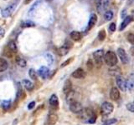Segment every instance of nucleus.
Returning a JSON list of instances; mask_svg holds the SVG:
<instances>
[{
	"mask_svg": "<svg viewBox=\"0 0 134 125\" xmlns=\"http://www.w3.org/2000/svg\"><path fill=\"white\" fill-rule=\"evenodd\" d=\"M86 67L88 68V70H92L93 68V62L92 61V59H89L86 62Z\"/></svg>",
	"mask_w": 134,
	"mask_h": 125,
	"instance_id": "nucleus-36",
	"label": "nucleus"
},
{
	"mask_svg": "<svg viewBox=\"0 0 134 125\" xmlns=\"http://www.w3.org/2000/svg\"><path fill=\"white\" fill-rule=\"evenodd\" d=\"M113 15H114V13H113V12H112V11H111V10L106 11V13H105V14H104L105 20H106V21L112 20V18H113Z\"/></svg>",
	"mask_w": 134,
	"mask_h": 125,
	"instance_id": "nucleus-27",
	"label": "nucleus"
},
{
	"mask_svg": "<svg viewBox=\"0 0 134 125\" xmlns=\"http://www.w3.org/2000/svg\"><path fill=\"white\" fill-rule=\"evenodd\" d=\"M12 106L11 100H2L1 101V107L4 111H8Z\"/></svg>",
	"mask_w": 134,
	"mask_h": 125,
	"instance_id": "nucleus-20",
	"label": "nucleus"
},
{
	"mask_svg": "<svg viewBox=\"0 0 134 125\" xmlns=\"http://www.w3.org/2000/svg\"><path fill=\"white\" fill-rule=\"evenodd\" d=\"M117 54H118V57L120 59L121 62H122L123 64H128L129 62V58L128 54L126 53V51L122 48H119L117 49Z\"/></svg>",
	"mask_w": 134,
	"mask_h": 125,
	"instance_id": "nucleus-7",
	"label": "nucleus"
},
{
	"mask_svg": "<svg viewBox=\"0 0 134 125\" xmlns=\"http://www.w3.org/2000/svg\"><path fill=\"white\" fill-rule=\"evenodd\" d=\"M109 73L110 74H112V75H114L116 77V76L121 75V69L119 68H114L109 69Z\"/></svg>",
	"mask_w": 134,
	"mask_h": 125,
	"instance_id": "nucleus-26",
	"label": "nucleus"
},
{
	"mask_svg": "<svg viewBox=\"0 0 134 125\" xmlns=\"http://www.w3.org/2000/svg\"><path fill=\"white\" fill-rule=\"evenodd\" d=\"M58 115L54 113H51L48 115L47 117V121H46V125H54L58 121Z\"/></svg>",
	"mask_w": 134,
	"mask_h": 125,
	"instance_id": "nucleus-9",
	"label": "nucleus"
},
{
	"mask_svg": "<svg viewBox=\"0 0 134 125\" xmlns=\"http://www.w3.org/2000/svg\"><path fill=\"white\" fill-rule=\"evenodd\" d=\"M131 53H132V54L133 56H134V47H132L131 49Z\"/></svg>",
	"mask_w": 134,
	"mask_h": 125,
	"instance_id": "nucleus-44",
	"label": "nucleus"
},
{
	"mask_svg": "<svg viewBox=\"0 0 134 125\" xmlns=\"http://www.w3.org/2000/svg\"><path fill=\"white\" fill-rule=\"evenodd\" d=\"M69 50L70 49H68L64 46H62L60 48V49H58V50H57V54H58L60 56H64V55H66L69 53Z\"/></svg>",
	"mask_w": 134,
	"mask_h": 125,
	"instance_id": "nucleus-22",
	"label": "nucleus"
},
{
	"mask_svg": "<svg viewBox=\"0 0 134 125\" xmlns=\"http://www.w3.org/2000/svg\"><path fill=\"white\" fill-rule=\"evenodd\" d=\"M63 46H64L66 48H67V49H70L71 48L73 47V44L70 42V40H66V43H64V44Z\"/></svg>",
	"mask_w": 134,
	"mask_h": 125,
	"instance_id": "nucleus-35",
	"label": "nucleus"
},
{
	"mask_svg": "<svg viewBox=\"0 0 134 125\" xmlns=\"http://www.w3.org/2000/svg\"><path fill=\"white\" fill-rule=\"evenodd\" d=\"M43 109H44V105L42 104V105H40V107H38V108H37V109L35 110L34 113V114H38V113H39V112L40 111V110Z\"/></svg>",
	"mask_w": 134,
	"mask_h": 125,
	"instance_id": "nucleus-41",
	"label": "nucleus"
},
{
	"mask_svg": "<svg viewBox=\"0 0 134 125\" xmlns=\"http://www.w3.org/2000/svg\"><path fill=\"white\" fill-rule=\"evenodd\" d=\"M116 83L118 88L122 91V92H126L128 89V86H126V79H125L122 75L116 76Z\"/></svg>",
	"mask_w": 134,
	"mask_h": 125,
	"instance_id": "nucleus-6",
	"label": "nucleus"
},
{
	"mask_svg": "<svg viewBox=\"0 0 134 125\" xmlns=\"http://www.w3.org/2000/svg\"><path fill=\"white\" fill-rule=\"evenodd\" d=\"M39 4H40V1H37L36 3H35L34 4V6L32 7V8H30V13H32V11H34V9L36 8L37 7H38V5H39Z\"/></svg>",
	"mask_w": 134,
	"mask_h": 125,
	"instance_id": "nucleus-39",
	"label": "nucleus"
},
{
	"mask_svg": "<svg viewBox=\"0 0 134 125\" xmlns=\"http://www.w3.org/2000/svg\"><path fill=\"white\" fill-rule=\"evenodd\" d=\"M34 26L35 23L30 20L24 21V22L21 23V28H31V27H34Z\"/></svg>",
	"mask_w": 134,
	"mask_h": 125,
	"instance_id": "nucleus-23",
	"label": "nucleus"
},
{
	"mask_svg": "<svg viewBox=\"0 0 134 125\" xmlns=\"http://www.w3.org/2000/svg\"><path fill=\"white\" fill-rule=\"evenodd\" d=\"M46 1H48V2H51V1H53V0H46Z\"/></svg>",
	"mask_w": 134,
	"mask_h": 125,
	"instance_id": "nucleus-46",
	"label": "nucleus"
},
{
	"mask_svg": "<svg viewBox=\"0 0 134 125\" xmlns=\"http://www.w3.org/2000/svg\"><path fill=\"white\" fill-rule=\"evenodd\" d=\"M45 59H46L48 63H49V64H52V63H53L54 58H53V56H52V55L50 54H45Z\"/></svg>",
	"mask_w": 134,
	"mask_h": 125,
	"instance_id": "nucleus-32",
	"label": "nucleus"
},
{
	"mask_svg": "<svg viewBox=\"0 0 134 125\" xmlns=\"http://www.w3.org/2000/svg\"><path fill=\"white\" fill-rule=\"evenodd\" d=\"M38 74H39L42 78L45 79L50 75V69L48 68L47 67L42 66L41 68H40V69L38 70Z\"/></svg>",
	"mask_w": 134,
	"mask_h": 125,
	"instance_id": "nucleus-13",
	"label": "nucleus"
},
{
	"mask_svg": "<svg viewBox=\"0 0 134 125\" xmlns=\"http://www.w3.org/2000/svg\"><path fill=\"white\" fill-rule=\"evenodd\" d=\"M126 86L129 91H132L134 89V73H132L126 79Z\"/></svg>",
	"mask_w": 134,
	"mask_h": 125,
	"instance_id": "nucleus-15",
	"label": "nucleus"
},
{
	"mask_svg": "<svg viewBox=\"0 0 134 125\" xmlns=\"http://www.w3.org/2000/svg\"><path fill=\"white\" fill-rule=\"evenodd\" d=\"M104 55H105V53L103 49L96 50V51H95L93 53V58H94V60L97 65L102 66V62H103V60H104Z\"/></svg>",
	"mask_w": 134,
	"mask_h": 125,
	"instance_id": "nucleus-4",
	"label": "nucleus"
},
{
	"mask_svg": "<svg viewBox=\"0 0 134 125\" xmlns=\"http://www.w3.org/2000/svg\"><path fill=\"white\" fill-rule=\"evenodd\" d=\"M126 39L132 45H134V34L132 33H129L126 36Z\"/></svg>",
	"mask_w": 134,
	"mask_h": 125,
	"instance_id": "nucleus-31",
	"label": "nucleus"
},
{
	"mask_svg": "<svg viewBox=\"0 0 134 125\" xmlns=\"http://www.w3.org/2000/svg\"><path fill=\"white\" fill-rule=\"evenodd\" d=\"M8 67V63L7 62V60L5 59H3V58H0V73L7 70Z\"/></svg>",
	"mask_w": 134,
	"mask_h": 125,
	"instance_id": "nucleus-19",
	"label": "nucleus"
},
{
	"mask_svg": "<svg viewBox=\"0 0 134 125\" xmlns=\"http://www.w3.org/2000/svg\"><path fill=\"white\" fill-rule=\"evenodd\" d=\"M7 46L8 47V49L11 50L13 53H16L17 51V44L16 43L14 42V41H10V42H8V44Z\"/></svg>",
	"mask_w": 134,
	"mask_h": 125,
	"instance_id": "nucleus-24",
	"label": "nucleus"
},
{
	"mask_svg": "<svg viewBox=\"0 0 134 125\" xmlns=\"http://www.w3.org/2000/svg\"><path fill=\"white\" fill-rule=\"evenodd\" d=\"M126 109L128 111L134 113V103H129L126 104Z\"/></svg>",
	"mask_w": 134,
	"mask_h": 125,
	"instance_id": "nucleus-34",
	"label": "nucleus"
},
{
	"mask_svg": "<svg viewBox=\"0 0 134 125\" xmlns=\"http://www.w3.org/2000/svg\"><path fill=\"white\" fill-rule=\"evenodd\" d=\"M4 34H5V30L0 26V36H4Z\"/></svg>",
	"mask_w": 134,
	"mask_h": 125,
	"instance_id": "nucleus-42",
	"label": "nucleus"
},
{
	"mask_svg": "<svg viewBox=\"0 0 134 125\" xmlns=\"http://www.w3.org/2000/svg\"><path fill=\"white\" fill-rule=\"evenodd\" d=\"M106 30L105 29H102L99 31L98 33V38H99L100 41H104L106 39Z\"/></svg>",
	"mask_w": 134,
	"mask_h": 125,
	"instance_id": "nucleus-29",
	"label": "nucleus"
},
{
	"mask_svg": "<svg viewBox=\"0 0 134 125\" xmlns=\"http://www.w3.org/2000/svg\"><path fill=\"white\" fill-rule=\"evenodd\" d=\"M73 60H74V57H71V58H70V59H66L64 62H62V64H61V68H64V67H66V66H67V65H69V64H70V62L73 61Z\"/></svg>",
	"mask_w": 134,
	"mask_h": 125,
	"instance_id": "nucleus-33",
	"label": "nucleus"
},
{
	"mask_svg": "<svg viewBox=\"0 0 134 125\" xmlns=\"http://www.w3.org/2000/svg\"><path fill=\"white\" fill-rule=\"evenodd\" d=\"M14 54V53L12 52L11 50L8 49V46H6L4 49V55L5 57H7V58H12V57H13V54Z\"/></svg>",
	"mask_w": 134,
	"mask_h": 125,
	"instance_id": "nucleus-28",
	"label": "nucleus"
},
{
	"mask_svg": "<svg viewBox=\"0 0 134 125\" xmlns=\"http://www.w3.org/2000/svg\"><path fill=\"white\" fill-rule=\"evenodd\" d=\"M113 110H114V106L112 103L104 102L102 104V107H100V114H102V116L103 118L107 117L113 112Z\"/></svg>",
	"mask_w": 134,
	"mask_h": 125,
	"instance_id": "nucleus-3",
	"label": "nucleus"
},
{
	"mask_svg": "<svg viewBox=\"0 0 134 125\" xmlns=\"http://www.w3.org/2000/svg\"><path fill=\"white\" fill-rule=\"evenodd\" d=\"M120 98V91L116 87L112 88L110 91V98L113 101H116Z\"/></svg>",
	"mask_w": 134,
	"mask_h": 125,
	"instance_id": "nucleus-11",
	"label": "nucleus"
},
{
	"mask_svg": "<svg viewBox=\"0 0 134 125\" xmlns=\"http://www.w3.org/2000/svg\"><path fill=\"white\" fill-rule=\"evenodd\" d=\"M96 22H97V16H96V14L92 13V15H90V17L89 22H88L86 31H89V30L92 29V28H93V27H94V26L96 25Z\"/></svg>",
	"mask_w": 134,
	"mask_h": 125,
	"instance_id": "nucleus-12",
	"label": "nucleus"
},
{
	"mask_svg": "<svg viewBox=\"0 0 134 125\" xmlns=\"http://www.w3.org/2000/svg\"><path fill=\"white\" fill-rule=\"evenodd\" d=\"M70 110L74 114H80L83 110V107L81 103L78 101H73L72 103H70Z\"/></svg>",
	"mask_w": 134,
	"mask_h": 125,
	"instance_id": "nucleus-5",
	"label": "nucleus"
},
{
	"mask_svg": "<svg viewBox=\"0 0 134 125\" xmlns=\"http://www.w3.org/2000/svg\"><path fill=\"white\" fill-rule=\"evenodd\" d=\"M70 38L74 41H76V42H77V41H80L81 39V38H82V34L78 32V31H72V32L70 33Z\"/></svg>",
	"mask_w": 134,
	"mask_h": 125,
	"instance_id": "nucleus-18",
	"label": "nucleus"
},
{
	"mask_svg": "<svg viewBox=\"0 0 134 125\" xmlns=\"http://www.w3.org/2000/svg\"><path fill=\"white\" fill-rule=\"evenodd\" d=\"M23 85L24 86V88H26V90H28V92H31V91L34 90V83L31 81L28 80V79H24L22 81Z\"/></svg>",
	"mask_w": 134,
	"mask_h": 125,
	"instance_id": "nucleus-17",
	"label": "nucleus"
},
{
	"mask_svg": "<svg viewBox=\"0 0 134 125\" xmlns=\"http://www.w3.org/2000/svg\"><path fill=\"white\" fill-rule=\"evenodd\" d=\"M28 75H30V78L32 79V80H34V81H37V78H38V76H37V73L35 72L34 69H33V68H30V70H28Z\"/></svg>",
	"mask_w": 134,
	"mask_h": 125,
	"instance_id": "nucleus-25",
	"label": "nucleus"
},
{
	"mask_svg": "<svg viewBox=\"0 0 134 125\" xmlns=\"http://www.w3.org/2000/svg\"><path fill=\"white\" fill-rule=\"evenodd\" d=\"M117 122V120L116 119H106V121H105L102 125H112L114 124H116Z\"/></svg>",
	"mask_w": 134,
	"mask_h": 125,
	"instance_id": "nucleus-30",
	"label": "nucleus"
},
{
	"mask_svg": "<svg viewBox=\"0 0 134 125\" xmlns=\"http://www.w3.org/2000/svg\"><path fill=\"white\" fill-rule=\"evenodd\" d=\"M104 61L109 67H115L117 63L116 54L112 51H107L104 55Z\"/></svg>",
	"mask_w": 134,
	"mask_h": 125,
	"instance_id": "nucleus-1",
	"label": "nucleus"
},
{
	"mask_svg": "<svg viewBox=\"0 0 134 125\" xmlns=\"http://www.w3.org/2000/svg\"><path fill=\"white\" fill-rule=\"evenodd\" d=\"M96 6L97 8H99V7L100 6V3H102V0H96Z\"/></svg>",
	"mask_w": 134,
	"mask_h": 125,
	"instance_id": "nucleus-43",
	"label": "nucleus"
},
{
	"mask_svg": "<svg viewBox=\"0 0 134 125\" xmlns=\"http://www.w3.org/2000/svg\"><path fill=\"white\" fill-rule=\"evenodd\" d=\"M50 109L52 110H57L59 109V99L56 94H52L49 99Z\"/></svg>",
	"mask_w": 134,
	"mask_h": 125,
	"instance_id": "nucleus-8",
	"label": "nucleus"
},
{
	"mask_svg": "<svg viewBox=\"0 0 134 125\" xmlns=\"http://www.w3.org/2000/svg\"><path fill=\"white\" fill-rule=\"evenodd\" d=\"M132 16H126V18H124V19H123V21L122 22V23H121V26H120V31H122V30H124L125 28H126V26H128L129 23H130L132 21Z\"/></svg>",
	"mask_w": 134,
	"mask_h": 125,
	"instance_id": "nucleus-16",
	"label": "nucleus"
},
{
	"mask_svg": "<svg viewBox=\"0 0 134 125\" xmlns=\"http://www.w3.org/2000/svg\"><path fill=\"white\" fill-rule=\"evenodd\" d=\"M71 76H72L74 78L81 79V78H84L86 77V72L84 71L81 68H79L77 69H76V70L73 72L72 74H71Z\"/></svg>",
	"mask_w": 134,
	"mask_h": 125,
	"instance_id": "nucleus-10",
	"label": "nucleus"
},
{
	"mask_svg": "<svg viewBox=\"0 0 134 125\" xmlns=\"http://www.w3.org/2000/svg\"><path fill=\"white\" fill-rule=\"evenodd\" d=\"M18 2H20V0H14V1L12 2L8 6H7L5 8H4L1 12L2 16H3L4 18H8V17L11 16L12 13H13L14 10L16 9L17 5L18 4Z\"/></svg>",
	"mask_w": 134,
	"mask_h": 125,
	"instance_id": "nucleus-2",
	"label": "nucleus"
},
{
	"mask_svg": "<svg viewBox=\"0 0 134 125\" xmlns=\"http://www.w3.org/2000/svg\"><path fill=\"white\" fill-rule=\"evenodd\" d=\"M31 1H32V0H25V1H24V3H25V4H28V3H30Z\"/></svg>",
	"mask_w": 134,
	"mask_h": 125,
	"instance_id": "nucleus-45",
	"label": "nucleus"
},
{
	"mask_svg": "<svg viewBox=\"0 0 134 125\" xmlns=\"http://www.w3.org/2000/svg\"><path fill=\"white\" fill-rule=\"evenodd\" d=\"M116 23H112L111 24H110L109 30L111 31L112 33L115 32V31H116Z\"/></svg>",
	"mask_w": 134,
	"mask_h": 125,
	"instance_id": "nucleus-38",
	"label": "nucleus"
},
{
	"mask_svg": "<svg viewBox=\"0 0 134 125\" xmlns=\"http://www.w3.org/2000/svg\"><path fill=\"white\" fill-rule=\"evenodd\" d=\"M15 60H16L17 64L20 67H21V68H25L26 65H27V62H26L25 59H22V58H20V56H17L15 58Z\"/></svg>",
	"mask_w": 134,
	"mask_h": 125,
	"instance_id": "nucleus-21",
	"label": "nucleus"
},
{
	"mask_svg": "<svg viewBox=\"0 0 134 125\" xmlns=\"http://www.w3.org/2000/svg\"><path fill=\"white\" fill-rule=\"evenodd\" d=\"M71 90H72V83H71V81L70 80V79H67L64 83L63 92H64V94H68Z\"/></svg>",
	"mask_w": 134,
	"mask_h": 125,
	"instance_id": "nucleus-14",
	"label": "nucleus"
},
{
	"mask_svg": "<svg viewBox=\"0 0 134 125\" xmlns=\"http://www.w3.org/2000/svg\"><path fill=\"white\" fill-rule=\"evenodd\" d=\"M96 121V114H95L92 117L90 118V119L88 120L87 122L89 123V124H95Z\"/></svg>",
	"mask_w": 134,
	"mask_h": 125,
	"instance_id": "nucleus-37",
	"label": "nucleus"
},
{
	"mask_svg": "<svg viewBox=\"0 0 134 125\" xmlns=\"http://www.w3.org/2000/svg\"><path fill=\"white\" fill-rule=\"evenodd\" d=\"M35 107V101H33V102H31L28 103V109H32L34 108Z\"/></svg>",
	"mask_w": 134,
	"mask_h": 125,
	"instance_id": "nucleus-40",
	"label": "nucleus"
}]
</instances>
